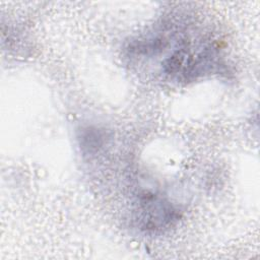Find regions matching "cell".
Returning a JSON list of instances; mask_svg holds the SVG:
<instances>
[{
  "instance_id": "3957f363",
  "label": "cell",
  "mask_w": 260,
  "mask_h": 260,
  "mask_svg": "<svg viewBox=\"0 0 260 260\" xmlns=\"http://www.w3.org/2000/svg\"><path fill=\"white\" fill-rule=\"evenodd\" d=\"M110 138L107 129L95 125L81 126L76 134L79 149L85 156L98 154L108 144Z\"/></svg>"
},
{
  "instance_id": "7a4b0ae2",
  "label": "cell",
  "mask_w": 260,
  "mask_h": 260,
  "mask_svg": "<svg viewBox=\"0 0 260 260\" xmlns=\"http://www.w3.org/2000/svg\"><path fill=\"white\" fill-rule=\"evenodd\" d=\"M182 216L177 204L166 195L152 189H141L135 193L132 220L144 234H159L173 228Z\"/></svg>"
},
{
  "instance_id": "6da1fadb",
  "label": "cell",
  "mask_w": 260,
  "mask_h": 260,
  "mask_svg": "<svg viewBox=\"0 0 260 260\" xmlns=\"http://www.w3.org/2000/svg\"><path fill=\"white\" fill-rule=\"evenodd\" d=\"M125 51L131 62L155 64L162 79L178 84L229 71L219 41L184 19L167 20L130 40Z\"/></svg>"
}]
</instances>
